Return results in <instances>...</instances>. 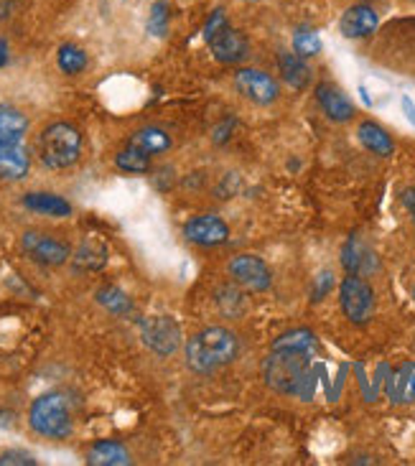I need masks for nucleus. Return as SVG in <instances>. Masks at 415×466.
I'll return each mask as SVG.
<instances>
[{"label":"nucleus","mask_w":415,"mask_h":466,"mask_svg":"<svg viewBox=\"0 0 415 466\" xmlns=\"http://www.w3.org/2000/svg\"><path fill=\"white\" fill-rule=\"evenodd\" d=\"M392 403H415V362L400 365L390 378Z\"/></svg>","instance_id":"nucleus-23"},{"label":"nucleus","mask_w":415,"mask_h":466,"mask_svg":"<svg viewBox=\"0 0 415 466\" xmlns=\"http://www.w3.org/2000/svg\"><path fill=\"white\" fill-rule=\"evenodd\" d=\"M115 166L123 171V174H133V177H140V174H148L153 166V158H148L146 153L136 151L126 146L123 151L115 156Z\"/></svg>","instance_id":"nucleus-27"},{"label":"nucleus","mask_w":415,"mask_h":466,"mask_svg":"<svg viewBox=\"0 0 415 466\" xmlns=\"http://www.w3.org/2000/svg\"><path fill=\"white\" fill-rule=\"evenodd\" d=\"M95 299H97V303H100L105 311H110V314L115 316L136 314V303H133V299H130L123 289H117V286H102Z\"/></svg>","instance_id":"nucleus-25"},{"label":"nucleus","mask_w":415,"mask_h":466,"mask_svg":"<svg viewBox=\"0 0 415 466\" xmlns=\"http://www.w3.org/2000/svg\"><path fill=\"white\" fill-rule=\"evenodd\" d=\"M0 466H36V456L21 449H11L0 454Z\"/></svg>","instance_id":"nucleus-30"},{"label":"nucleus","mask_w":415,"mask_h":466,"mask_svg":"<svg viewBox=\"0 0 415 466\" xmlns=\"http://www.w3.org/2000/svg\"><path fill=\"white\" fill-rule=\"evenodd\" d=\"M403 110H405V117L410 120V126L415 127V105L410 97H403Z\"/></svg>","instance_id":"nucleus-34"},{"label":"nucleus","mask_w":415,"mask_h":466,"mask_svg":"<svg viewBox=\"0 0 415 466\" xmlns=\"http://www.w3.org/2000/svg\"><path fill=\"white\" fill-rule=\"evenodd\" d=\"M21 248L34 263L44 265V268H59L72 258V248L64 239L54 238L51 232H41V229H25L21 238Z\"/></svg>","instance_id":"nucleus-7"},{"label":"nucleus","mask_w":415,"mask_h":466,"mask_svg":"<svg viewBox=\"0 0 415 466\" xmlns=\"http://www.w3.org/2000/svg\"><path fill=\"white\" fill-rule=\"evenodd\" d=\"M235 87L239 89V95L245 100H250L252 105H263V107L273 105L280 95L276 79L255 66H242L235 72Z\"/></svg>","instance_id":"nucleus-9"},{"label":"nucleus","mask_w":415,"mask_h":466,"mask_svg":"<svg viewBox=\"0 0 415 466\" xmlns=\"http://www.w3.org/2000/svg\"><path fill=\"white\" fill-rule=\"evenodd\" d=\"M31 171V153L24 143L0 148V181H21Z\"/></svg>","instance_id":"nucleus-17"},{"label":"nucleus","mask_w":415,"mask_h":466,"mask_svg":"<svg viewBox=\"0 0 415 466\" xmlns=\"http://www.w3.org/2000/svg\"><path fill=\"white\" fill-rule=\"evenodd\" d=\"M87 54L85 49H79L76 44H62L59 51H56V66L62 69V75L76 76L82 75L87 69Z\"/></svg>","instance_id":"nucleus-26"},{"label":"nucleus","mask_w":415,"mask_h":466,"mask_svg":"<svg viewBox=\"0 0 415 466\" xmlns=\"http://www.w3.org/2000/svg\"><path fill=\"white\" fill-rule=\"evenodd\" d=\"M339 303L347 321L354 327H365L375 316V290L362 276H349L339 283Z\"/></svg>","instance_id":"nucleus-5"},{"label":"nucleus","mask_w":415,"mask_h":466,"mask_svg":"<svg viewBox=\"0 0 415 466\" xmlns=\"http://www.w3.org/2000/svg\"><path fill=\"white\" fill-rule=\"evenodd\" d=\"M316 102H319L321 113L334 123H349L354 117L352 100L337 85H319L316 87Z\"/></svg>","instance_id":"nucleus-13"},{"label":"nucleus","mask_w":415,"mask_h":466,"mask_svg":"<svg viewBox=\"0 0 415 466\" xmlns=\"http://www.w3.org/2000/svg\"><path fill=\"white\" fill-rule=\"evenodd\" d=\"M126 146H130V148H136V151L140 153H146L148 158H158V156H164V153L171 151L174 140H171V136L166 133L164 127L146 126L138 127V130L127 138Z\"/></svg>","instance_id":"nucleus-15"},{"label":"nucleus","mask_w":415,"mask_h":466,"mask_svg":"<svg viewBox=\"0 0 415 466\" xmlns=\"http://www.w3.org/2000/svg\"><path fill=\"white\" fill-rule=\"evenodd\" d=\"M187 365L197 375H212L239 357V339L225 327H207L187 341Z\"/></svg>","instance_id":"nucleus-1"},{"label":"nucleus","mask_w":415,"mask_h":466,"mask_svg":"<svg viewBox=\"0 0 415 466\" xmlns=\"http://www.w3.org/2000/svg\"><path fill=\"white\" fill-rule=\"evenodd\" d=\"M248 3H258V0H248Z\"/></svg>","instance_id":"nucleus-36"},{"label":"nucleus","mask_w":415,"mask_h":466,"mask_svg":"<svg viewBox=\"0 0 415 466\" xmlns=\"http://www.w3.org/2000/svg\"><path fill=\"white\" fill-rule=\"evenodd\" d=\"M140 339L158 357H171L181 347V329L171 316H148L140 321Z\"/></svg>","instance_id":"nucleus-8"},{"label":"nucleus","mask_w":415,"mask_h":466,"mask_svg":"<svg viewBox=\"0 0 415 466\" xmlns=\"http://www.w3.org/2000/svg\"><path fill=\"white\" fill-rule=\"evenodd\" d=\"M227 276L232 278V283L238 289L248 290V293H263L273 283V273H270L268 263H265L263 258L252 255V252L235 255L227 263Z\"/></svg>","instance_id":"nucleus-6"},{"label":"nucleus","mask_w":415,"mask_h":466,"mask_svg":"<svg viewBox=\"0 0 415 466\" xmlns=\"http://www.w3.org/2000/svg\"><path fill=\"white\" fill-rule=\"evenodd\" d=\"M207 44H209L212 56L219 64H242L250 56V41L245 38L242 31L232 28L229 24H227L217 36L209 38Z\"/></svg>","instance_id":"nucleus-11"},{"label":"nucleus","mask_w":415,"mask_h":466,"mask_svg":"<svg viewBox=\"0 0 415 466\" xmlns=\"http://www.w3.org/2000/svg\"><path fill=\"white\" fill-rule=\"evenodd\" d=\"M72 263H75L76 270L82 273H92V270H100L107 263V248L102 242H95V239H87L82 242L75 252H72Z\"/></svg>","instance_id":"nucleus-22"},{"label":"nucleus","mask_w":415,"mask_h":466,"mask_svg":"<svg viewBox=\"0 0 415 466\" xmlns=\"http://www.w3.org/2000/svg\"><path fill=\"white\" fill-rule=\"evenodd\" d=\"M311 354L296 352V350H276L263 360V378L273 390L283 395H303L306 392V380H309V367H311Z\"/></svg>","instance_id":"nucleus-3"},{"label":"nucleus","mask_w":415,"mask_h":466,"mask_svg":"<svg viewBox=\"0 0 415 466\" xmlns=\"http://www.w3.org/2000/svg\"><path fill=\"white\" fill-rule=\"evenodd\" d=\"M28 212L41 217H51V219H64L72 217V204L66 202L64 197L54 194V191H28L21 199Z\"/></svg>","instance_id":"nucleus-14"},{"label":"nucleus","mask_w":415,"mask_h":466,"mask_svg":"<svg viewBox=\"0 0 415 466\" xmlns=\"http://www.w3.org/2000/svg\"><path fill=\"white\" fill-rule=\"evenodd\" d=\"M184 238L189 239L191 245H199V248H217V245H225L229 239V228L222 217L197 215L184 225Z\"/></svg>","instance_id":"nucleus-10"},{"label":"nucleus","mask_w":415,"mask_h":466,"mask_svg":"<svg viewBox=\"0 0 415 466\" xmlns=\"http://www.w3.org/2000/svg\"><path fill=\"white\" fill-rule=\"evenodd\" d=\"M341 265H344L347 273H354V276H365V273H372L378 268L375 255L359 239V235H352V238L347 239V245L341 250Z\"/></svg>","instance_id":"nucleus-16"},{"label":"nucleus","mask_w":415,"mask_h":466,"mask_svg":"<svg viewBox=\"0 0 415 466\" xmlns=\"http://www.w3.org/2000/svg\"><path fill=\"white\" fill-rule=\"evenodd\" d=\"M413 301H415V289H413Z\"/></svg>","instance_id":"nucleus-37"},{"label":"nucleus","mask_w":415,"mask_h":466,"mask_svg":"<svg viewBox=\"0 0 415 466\" xmlns=\"http://www.w3.org/2000/svg\"><path fill=\"white\" fill-rule=\"evenodd\" d=\"M270 347H276V350H296V352H306L316 357V352H319V339H316L311 329H290L286 334H280L278 339H273Z\"/></svg>","instance_id":"nucleus-24"},{"label":"nucleus","mask_w":415,"mask_h":466,"mask_svg":"<svg viewBox=\"0 0 415 466\" xmlns=\"http://www.w3.org/2000/svg\"><path fill=\"white\" fill-rule=\"evenodd\" d=\"M278 69L283 82L293 89H306L311 85V66L296 51H283L278 54Z\"/></svg>","instance_id":"nucleus-19"},{"label":"nucleus","mask_w":415,"mask_h":466,"mask_svg":"<svg viewBox=\"0 0 415 466\" xmlns=\"http://www.w3.org/2000/svg\"><path fill=\"white\" fill-rule=\"evenodd\" d=\"M168 18H171V11H168V3L166 0H158L153 3L151 15H148V34L151 36H166L168 31Z\"/></svg>","instance_id":"nucleus-29"},{"label":"nucleus","mask_w":415,"mask_h":466,"mask_svg":"<svg viewBox=\"0 0 415 466\" xmlns=\"http://www.w3.org/2000/svg\"><path fill=\"white\" fill-rule=\"evenodd\" d=\"M225 25H227L225 11H222V8H217V11H214L212 15H209V21L204 24V38L209 41V38L217 36V34H219V31L225 28Z\"/></svg>","instance_id":"nucleus-31"},{"label":"nucleus","mask_w":415,"mask_h":466,"mask_svg":"<svg viewBox=\"0 0 415 466\" xmlns=\"http://www.w3.org/2000/svg\"><path fill=\"white\" fill-rule=\"evenodd\" d=\"M321 38L316 34L314 28H299L293 34V51L303 56V59H311V56H319L321 54Z\"/></svg>","instance_id":"nucleus-28"},{"label":"nucleus","mask_w":415,"mask_h":466,"mask_svg":"<svg viewBox=\"0 0 415 466\" xmlns=\"http://www.w3.org/2000/svg\"><path fill=\"white\" fill-rule=\"evenodd\" d=\"M357 138H359V143L365 146L367 151L375 153V156L388 158V156L395 153V143H392V138L388 136V130L380 127L378 123H372V120L359 123V127H357Z\"/></svg>","instance_id":"nucleus-21"},{"label":"nucleus","mask_w":415,"mask_h":466,"mask_svg":"<svg viewBox=\"0 0 415 466\" xmlns=\"http://www.w3.org/2000/svg\"><path fill=\"white\" fill-rule=\"evenodd\" d=\"M87 464L92 466H130L133 456L120 441H97L89 446Z\"/></svg>","instance_id":"nucleus-20"},{"label":"nucleus","mask_w":415,"mask_h":466,"mask_svg":"<svg viewBox=\"0 0 415 466\" xmlns=\"http://www.w3.org/2000/svg\"><path fill=\"white\" fill-rule=\"evenodd\" d=\"M28 426L34 433L44 439L62 441L69 439L75 431V410H72V398L66 392L51 390L38 395L28 408Z\"/></svg>","instance_id":"nucleus-2"},{"label":"nucleus","mask_w":415,"mask_h":466,"mask_svg":"<svg viewBox=\"0 0 415 466\" xmlns=\"http://www.w3.org/2000/svg\"><path fill=\"white\" fill-rule=\"evenodd\" d=\"M403 202H405V207H408V212H410V217H413V222H415V189L405 191Z\"/></svg>","instance_id":"nucleus-35"},{"label":"nucleus","mask_w":415,"mask_h":466,"mask_svg":"<svg viewBox=\"0 0 415 466\" xmlns=\"http://www.w3.org/2000/svg\"><path fill=\"white\" fill-rule=\"evenodd\" d=\"M11 64V46L5 38H0V69H5Z\"/></svg>","instance_id":"nucleus-33"},{"label":"nucleus","mask_w":415,"mask_h":466,"mask_svg":"<svg viewBox=\"0 0 415 466\" xmlns=\"http://www.w3.org/2000/svg\"><path fill=\"white\" fill-rule=\"evenodd\" d=\"M38 158L49 171H66L82 158V133L72 123H51L38 138Z\"/></svg>","instance_id":"nucleus-4"},{"label":"nucleus","mask_w":415,"mask_h":466,"mask_svg":"<svg viewBox=\"0 0 415 466\" xmlns=\"http://www.w3.org/2000/svg\"><path fill=\"white\" fill-rule=\"evenodd\" d=\"M28 133V117L13 105H0V148L24 143Z\"/></svg>","instance_id":"nucleus-18"},{"label":"nucleus","mask_w":415,"mask_h":466,"mask_svg":"<svg viewBox=\"0 0 415 466\" xmlns=\"http://www.w3.org/2000/svg\"><path fill=\"white\" fill-rule=\"evenodd\" d=\"M334 286V276L331 273H321L319 280H316V289H314V301H321L324 296L329 293V289Z\"/></svg>","instance_id":"nucleus-32"},{"label":"nucleus","mask_w":415,"mask_h":466,"mask_svg":"<svg viewBox=\"0 0 415 466\" xmlns=\"http://www.w3.org/2000/svg\"><path fill=\"white\" fill-rule=\"evenodd\" d=\"M380 28V15L372 5L367 3H359V5H352L347 8L339 21L341 36L347 38H367L372 36Z\"/></svg>","instance_id":"nucleus-12"}]
</instances>
